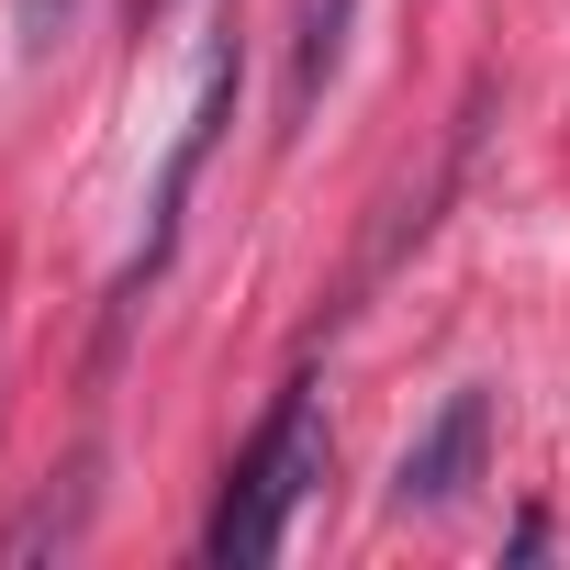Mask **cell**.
Instances as JSON below:
<instances>
[{"instance_id":"obj_1","label":"cell","mask_w":570,"mask_h":570,"mask_svg":"<svg viewBox=\"0 0 570 570\" xmlns=\"http://www.w3.org/2000/svg\"><path fill=\"white\" fill-rule=\"evenodd\" d=\"M325 481V403L292 381L268 403V425L246 436V459L224 470V503H213V525H202V559H268L279 537H292V503Z\"/></svg>"},{"instance_id":"obj_3","label":"cell","mask_w":570,"mask_h":570,"mask_svg":"<svg viewBox=\"0 0 570 570\" xmlns=\"http://www.w3.org/2000/svg\"><path fill=\"white\" fill-rule=\"evenodd\" d=\"M481 448H492V392H448V414L403 448L392 503H403V514H448V503L481 481Z\"/></svg>"},{"instance_id":"obj_2","label":"cell","mask_w":570,"mask_h":570,"mask_svg":"<svg viewBox=\"0 0 570 570\" xmlns=\"http://www.w3.org/2000/svg\"><path fill=\"white\" fill-rule=\"evenodd\" d=\"M235 90H246V57L213 46V57H202V90H190V124H179V146H168V168H157V190H146V257L124 268V292H112V336H124L135 292L168 268V246H179V213H190V190H202V168H213V146H224V124H235Z\"/></svg>"},{"instance_id":"obj_5","label":"cell","mask_w":570,"mask_h":570,"mask_svg":"<svg viewBox=\"0 0 570 570\" xmlns=\"http://www.w3.org/2000/svg\"><path fill=\"white\" fill-rule=\"evenodd\" d=\"M68 12H79V0H12V46H23V57H46V46L68 35Z\"/></svg>"},{"instance_id":"obj_6","label":"cell","mask_w":570,"mask_h":570,"mask_svg":"<svg viewBox=\"0 0 570 570\" xmlns=\"http://www.w3.org/2000/svg\"><path fill=\"white\" fill-rule=\"evenodd\" d=\"M124 12H135V23H157V12H168V0H124Z\"/></svg>"},{"instance_id":"obj_4","label":"cell","mask_w":570,"mask_h":570,"mask_svg":"<svg viewBox=\"0 0 570 570\" xmlns=\"http://www.w3.org/2000/svg\"><path fill=\"white\" fill-rule=\"evenodd\" d=\"M347 23H358V0H303V35H292V135L314 124L336 57H347Z\"/></svg>"}]
</instances>
